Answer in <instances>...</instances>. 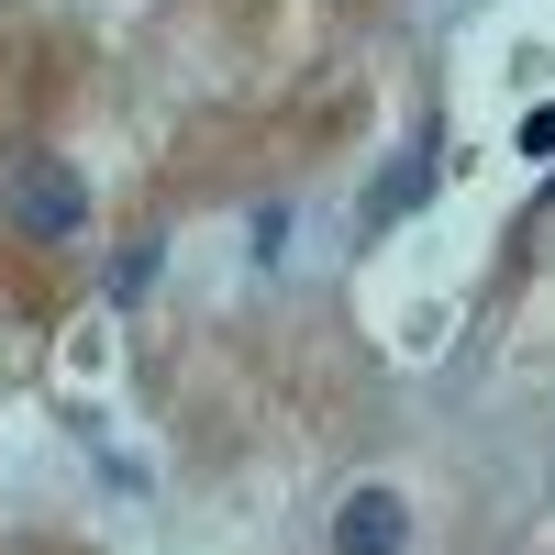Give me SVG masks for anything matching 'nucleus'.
<instances>
[{
  "instance_id": "f257e3e1",
  "label": "nucleus",
  "mask_w": 555,
  "mask_h": 555,
  "mask_svg": "<svg viewBox=\"0 0 555 555\" xmlns=\"http://www.w3.org/2000/svg\"><path fill=\"white\" fill-rule=\"evenodd\" d=\"M12 222H23L34 245H67L78 222H89V178H78L67 156H23V167H12Z\"/></svg>"
},
{
  "instance_id": "f03ea898",
  "label": "nucleus",
  "mask_w": 555,
  "mask_h": 555,
  "mask_svg": "<svg viewBox=\"0 0 555 555\" xmlns=\"http://www.w3.org/2000/svg\"><path fill=\"white\" fill-rule=\"evenodd\" d=\"M411 512H400V489H356L345 512H334V555H400Z\"/></svg>"
},
{
  "instance_id": "7ed1b4c3",
  "label": "nucleus",
  "mask_w": 555,
  "mask_h": 555,
  "mask_svg": "<svg viewBox=\"0 0 555 555\" xmlns=\"http://www.w3.org/2000/svg\"><path fill=\"white\" fill-rule=\"evenodd\" d=\"M423 190H434V167H423V156H411V167H389L378 190H366V222H378V234H389L400 211H423Z\"/></svg>"
},
{
  "instance_id": "20e7f679",
  "label": "nucleus",
  "mask_w": 555,
  "mask_h": 555,
  "mask_svg": "<svg viewBox=\"0 0 555 555\" xmlns=\"http://www.w3.org/2000/svg\"><path fill=\"white\" fill-rule=\"evenodd\" d=\"M145 278H156V245H133V256L112 267V300H145Z\"/></svg>"
}]
</instances>
